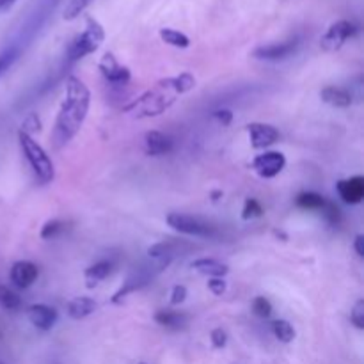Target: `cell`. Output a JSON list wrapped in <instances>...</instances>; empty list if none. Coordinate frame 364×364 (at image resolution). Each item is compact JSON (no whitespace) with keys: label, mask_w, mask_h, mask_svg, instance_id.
Listing matches in <instances>:
<instances>
[{"label":"cell","mask_w":364,"mask_h":364,"mask_svg":"<svg viewBox=\"0 0 364 364\" xmlns=\"http://www.w3.org/2000/svg\"><path fill=\"white\" fill-rule=\"evenodd\" d=\"M91 107V91L78 77L66 78V95L57 112L52 141L55 148L66 146L84 124Z\"/></svg>","instance_id":"cell-1"},{"label":"cell","mask_w":364,"mask_h":364,"mask_svg":"<svg viewBox=\"0 0 364 364\" xmlns=\"http://www.w3.org/2000/svg\"><path fill=\"white\" fill-rule=\"evenodd\" d=\"M196 87V78L191 73H180L176 77L164 78L151 89L142 92L123 107L124 112H134L137 117H155L174 105L178 98Z\"/></svg>","instance_id":"cell-2"},{"label":"cell","mask_w":364,"mask_h":364,"mask_svg":"<svg viewBox=\"0 0 364 364\" xmlns=\"http://www.w3.org/2000/svg\"><path fill=\"white\" fill-rule=\"evenodd\" d=\"M18 142H20L21 153H23L25 160L28 162L39 183H52L53 178H55V166H53L52 159L45 151V148L38 141H34L32 135H27L21 130L18 132Z\"/></svg>","instance_id":"cell-3"},{"label":"cell","mask_w":364,"mask_h":364,"mask_svg":"<svg viewBox=\"0 0 364 364\" xmlns=\"http://www.w3.org/2000/svg\"><path fill=\"white\" fill-rule=\"evenodd\" d=\"M103 39H105V31H103L102 25L92 18H87L84 32H80L68 46L66 64H75L77 60L84 59L85 55H91L102 46Z\"/></svg>","instance_id":"cell-4"},{"label":"cell","mask_w":364,"mask_h":364,"mask_svg":"<svg viewBox=\"0 0 364 364\" xmlns=\"http://www.w3.org/2000/svg\"><path fill=\"white\" fill-rule=\"evenodd\" d=\"M171 262H173V259H169V258L153 259L151 265H142L141 269H137L135 272H132L130 276H128V279L123 283V287H121L119 290L114 294V297H112L114 304H117V302L123 301L127 295L135 294V291H139V290H142L144 287H148V284L151 283V281L155 279L159 274H162L164 270L169 267Z\"/></svg>","instance_id":"cell-5"},{"label":"cell","mask_w":364,"mask_h":364,"mask_svg":"<svg viewBox=\"0 0 364 364\" xmlns=\"http://www.w3.org/2000/svg\"><path fill=\"white\" fill-rule=\"evenodd\" d=\"M167 224L173 228L174 231L187 237H199V238H213L219 235V230L210 220L201 219L196 215H187V213L171 212L167 215Z\"/></svg>","instance_id":"cell-6"},{"label":"cell","mask_w":364,"mask_h":364,"mask_svg":"<svg viewBox=\"0 0 364 364\" xmlns=\"http://www.w3.org/2000/svg\"><path fill=\"white\" fill-rule=\"evenodd\" d=\"M355 34H358V25L354 21L340 20L327 28L326 34L322 36L320 46H322L323 52H338Z\"/></svg>","instance_id":"cell-7"},{"label":"cell","mask_w":364,"mask_h":364,"mask_svg":"<svg viewBox=\"0 0 364 364\" xmlns=\"http://www.w3.org/2000/svg\"><path fill=\"white\" fill-rule=\"evenodd\" d=\"M287 167V156L281 151H265L252 160V169L259 178L272 180Z\"/></svg>","instance_id":"cell-8"},{"label":"cell","mask_w":364,"mask_h":364,"mask_svg":"<svg viewBox=\"0 0 364 364\" xmlns=\"http://www.w3.org/2000/svg\"><path fill=\"white\" fill-rule=\"evenodd\" d=\"M299 45H301V39L291 38L288 41L281 43H272V45H263L252 52V57L259 60H283L287 57L294 55L297 52Z\"/></svg>","instance_id":"cell-9"},{"label":"cell","mask_w":364,"mask_h":364,"mask_svg":"<svg viewBox=\"0 0 364 364\" xmlns=\"http://www.w3.org/2000/svg\"><path fill=\"white\" fill-rule=\"evenodd\" d=\"M98 68L100 71H102L103 78H105L109 84L127 85L128 82L132 80L130 70H128L127 66H123V64L117 63V59L112 53H105V55L102 57V60H100Z\"/></svg>","instance_id":"cell-10"},{"label":"cell","mask_w":364,"mask_h":364,"mask_svg":"<svg viewBox=\"0 0 364 364\" xmlns=\"http://www.w3.org/2000/svg\"><path fill=\"white\" fill-rule=\"evenodd\" d=\"M247 134L251 146L255 149H265L279 141V130L272 124L267 123H251L247 124Z\"/></svg>","instance_id":"cell-11"},{"label":"cell","mask_w":364,"mask_h":364,"mask_svg":"<svg viewBox=\"0 0 364 364\" xmlns=\"http://www.w3.org/2000/svg\"><path fill=\"white\" fill-rule=\"evenodd\" d=\"M38 276H39L38 267H36L32 262H27V259H20V262L13 263L9 272L11 283H13L16 288H20V290L31 288L32 284L36 283V279H38Z\"/></svg>","instance_id":"cell-12"},{"label":"cell","mask_w":364,"mask_h":364,"mask_svg":"<svg viewBox=\"0 0 364 364\" xmlns=\"http://www.w3.org/2000/svg\"><path fill=\"white\" fill-rule=\"evenodd\" d=\"M27 318L36 329L39 331H50L59 320V313L46 304H32L27 309Z\"/></svg>","instance_id":"cell-13"},{"label":"cell","mask_w":364,"mask_h":364,"mask_svg":"<svg viewBox=\"0 0 364 364\" xmlns=\"http://www.w3.org/2000/svg\"><path fill=\"white\" fill-rule=\"evenodd\" d=\"M174 148L173 137L159 130H149L144 135V151L149 156L169 155Z\"/></svg>","instance_id":"cell-14"},{"label":"cell","mask_w":364,"mask_h":364,"mask_svg":"<svg viewBox=\"0 0 364 364\" xmlns=\"http://www.w3.org/2000/svg\"><path fill=\"white\" fill-rule=\"evenodd\" d=\"M336 191L347 205H359L364 199V176H352L347 178V180H340L336 183Z\"/></svg>","instance_id":"cell-15"},{"label":"cell","mask_w":364,"mask_h":364,"mask_svg":"<svg viewBox=\"0 0 364 364\" xmlns=\"http://www.w3.org/2000/svg\"><path fill=\"white\" fill-rule=\"evenodd\" d=\"M320 98L327 105L336 107V109H347L352 105V92L340 85H327L320 91Z\"/></svg>","instance_id":"cell-16"},{"label":"cell","mask_w":364,"mask_h":364,"mask_svg":"<svg viewBox=\"0 0 364 364\" xmlns=\"http://www.w3.org/2000/svg\"><path fill=\"white\" fill-rule=\"evenodd\" d=\"M192 269L198 270L199 274H205L208 277H224L230 272V267L226 263L213 258H199L192 262Z\"/></svg>","instance_id":"cell-17"},{"label":"cell","mask_w":364,"mask_h":364,"mask_svg":"<svg viewBox=\"0 0 364 364\" xmlns=\"http://www.w3.org/2000/svg\"><path fill=\"white\" fill-rule=\"evenodd\" d=\"M98 304L91 297H77L68 304V316L73 320H84L96 311Z\"/></svg>","instance_id":"cell-18"},{"label":"cell","mask_w":364,"mask_h":364,"mask_svg":"<svg viewBox=\"0 0 364 364\" xmlns=\"http://www.w3.org/2000/svg\"><path fill=\"white\" fill-rule=\"evenodd\" d=\"M110 274H112V262H109V259H100V262L92 263L84 272L87 288H95L100 281L107 279Z\"/></svg>","instance_id":"cell-19"},{"label":"cell","mask_w":364,"mask_h":364,"mask_svg":"<svg viewBox=\"0 0 364 364\" xmlns=\"http://www.w3.org/2000/svg\"><path fill=\"white\" fill-rule=\"evenodd\" d=\"M155 322L159 323V326L166 327V329H181V327L187 326L188 322V315H185V313L181 311H169V309H162V311H156L155 313Z\"/></svg>","instance_id":"cell-20"},{"label":"cell","mask_w":364,"mask_h":364,"mask_svg":"<svg viewBox=\"0 0 364 364\" xmlns=\"http://www.w3.org/2000/svg\"><path fill=\"white\" fill-rule=\"evenodd\" d=\"M295 205L302 210H311V212H322L327 205V199L318 192H302L295 199Z\"/></svg>","instance_id":"cell-21"},{"label":"cell","mask_w":364,"mask_h":364,"mask_svg":"<svg viewBox=\"0 0 364 364\" xmlns=\"http://www.w3.org/2000/svg\"><path fill=\"white\" fill-rule=\"evenodd\" d=\"M181 251L180 242H159V244L151 245L148 249V256L151 259H160V258H169L173 259L178 252Z\"/></svg>","instance_id":"cell-22"},{"label":"cell","mask_w":364,"mask_h":364,"mask_svg":"<svg viewBox=\"0 0 364 364\" xmlns=\"http://www.w3.org/2000/svg\"><path fill=\"white\" fill-rule=\"evenodd\" d=\"M160 38H162L164 43H167L171 46H176V48H187L191 45L188 36L180 31H174V28H162L160 31Z\"/></svg>","instance_id":"cell-23"},{"label":"cell","mask_w":364,"mask_h":364,"mask_svg":"<svg viewBox=\"0 0 364 364\" xmlns=\"http://www.w3.org/2000/svg\"><path fill=\"white\" fill-rule=\"evenodd\" d=\"M272 333L283 343H291L295 340V329L288 320H274Z\"/></svg>","instance_id":"cell-24"},{"label":"cell","mask_w":364,"mask_h":364,"mask_svg":"<svg viewBox=\"0 0 364 364\" xmlns=\"http://www.w3.org/2000/svg\"><path fill=\"white\" fill-rule=\"evenodd\" d=\"M21 306V299L16 291L7 287H0V308L6 311H14Z\"/></svg>","instance_id":"cell-25"},{"label":"cell","mask_w":364,"mask_h":364,"mask_svg":"<svg viewBox=\"0 0 364 364\" xmlns=\"http://www.w3.org/2000/svg\"><path fill=\"white\" fill-rule=\"evenodd\" d=\"M91 2L92 0H70V2L66 4V7H64L63 18L66 21H73L75 18L80 16V14L91 6Z\"/></svg>","instance_id":"cell-26"},{"label":"cell","mask_w":364,"mask_h":364,"mask_svg":"<svg viewBox=\"0 0 364 364\" xmlns=\"http://www.w3.org/2000/svg\"><path fill=\"white\" fill-rule=\"evenodd\" d=\"M263 212H265V210H263V206L259 205V201L249 198V199H245L244 208H242V219L244 220L258 219V217L263 215Z\"/></svg>","instance_id":"cell-27"},{"label":"cell","mask_w":364,"mask_h":364,"mask_svg":"<svg viewBox=\"0 0 364 364\" xmlns=\"http://www.w3.org/2000/svg\"><path fill=\"white\" fill-rule=\"evenodd\" d=\"M64 230V223L59 219H53V220H48V223L43 226L41 230V238L43 240H52V238L59 237L60 233H63Z\"/></svg>","instance_id":"cell-28"},{"label":"cell","mask_w":364,"mask_h":364,"mask_svg":"<svg viewBox=\"0 0 364 364\" xmlns=\"http://www.w3.org/2000/svg\"><path fill=\"white\" fill-rule=\"evenodd\" d=\"M16 59H18V48H14V46H9V48L0 52V77H2L11 66H13Z\"/></svg>","instance_id":"cell-29"},{"label":"cell","mask_w":364,"mask_h":364,"mask_svg":"<svg viewBox=\"0 0 364 364\" xmlns=\"http://www.w3.org/2000/svg\"><path fill=\"white\" fill-rule=\"evenodd\" d=\"M252 313L259 318H269L272 315V304H270L269 299L265 297H256L252 301Z\"/></svg>","instance_id":"cell-30"},{"label":"cell","mask_w":364,"mask_h":364,"mask_svg":"<svg viewBox=\"0 0 364 364\" xmlns=\"http://www.w3.org/2000/svg\"><path fill=\"white\" fill-rule=\"evenodd\" d=\"M322 215L326 217L327 223L333 224V226H338V224H340V220H341L340 208H338V206L334 205V203H331V201H327V205L323 206Z\"/></svg>","instance_id":"cell-31"},{"label":"cell","mask_w":364,"mask_h":364,"mask_svg":"<svg viewBox=\"0 0 364 364\" xmlns=\"http://www.w3.org/2000/svg\"><path fill=\"white\" fill-rule=\"evenodd\" d=\"M350 322L354 323L359 331L364 329V301L363 299H359V301L355 302L354 308H352Z\"/></svg>","instance_id":"cell-32"},{"label":"cell","mask_w":364,"mask_h":364,"mask_svg":"<svg viewBox=\"0 0 364 364\" xmlns=\"http://www.w3.org/2000/svg\"><path fill=\"white\" fill-rule=\"evenodd\" d=\"M20 130L25 132L27 135H32L34 132L41 130V121H39V117L36 116V114H31V116L23 121V124H21Z\"/></svg>","instance_id":"cell-33"},{"label":"cell","mask_w":364,"mask_h":364,"mask_svg":"<svg viewBox=\"0 0 364 364\" xmlns=\"http://www.w3.org/2000/svg\"><path fill=\"white\" fill-rule=\"evenodd\" d=\"M208 290L212 291L213 295H217V297H220V295L226 294L228 283L223 277H212V279L208 281Z\"/></svg>","instance_id":"cell-34"},{"label":"cell","mask_w":364,"mask_h":364,"mask_svg":"<svg viewBox=\"0 0 364 364\" xmlns=\"http://www.w3.org/2000/svg\"><path fill=\"white\" fill-rule=\"evenodd\" d=\"M213 119L219 124H223V127H230L231 121H233V112L230 109H217L213 112Z\"/></svg>","instance_id":"cell-35"},{"label":"cell","mask_w":364,"mask_h":364,"mask_svg":"<svg viewBox=\"0 0 364 364\" xmlns=\"http://www.w3.org/2000/svg\"><path fill=\"white\" fill-rule=\"evenodd\" d=\"M185 299H187V288L183 284H176L173 288V291H171V304L178 306L181 302H185Z\"/></svg>","instance_id":"cell-36"},{"label":"cell","mask_w":364,"mask_h":364,"mask_svg":"<svg viewBox=\"0 0 364 364\" xmlns=\"http://www.w3.org/2000/svg\"><path fill=\"white\" fill-rule=\"evenodd\" d=\"M210 340H212V345L215 348H224L228 343V334L223 329H213L212 334H210Z\"/></svg>","instance_id":"cell-37"},{"label":"cell","mask_w":364,"mask_h":364,"mask_svg":"<svg viewBox=\"0 0 364 364\" xmlns=\"http://www.w3.org/2000/svg\"><path fill=\"white\" fill-rule=\"evenodd\" d=\"M363 244H364V237L363 235H358L354 240V249H355V252H358L359 258H363L364 256V245Z\"/></svg>","instance_id":"cell-38"},{"label":"cell","mask_w":364,"mask_h":364,"mask_svg":"<svg viewBox=\"0 0 364 364\" xmlns=\"http://www.w3.org/2000/svg\"><path fill=\"white\" fill-rule=\"evenodd\" d=\"M14 2H16V0H0V11H6V9H9V7L13 6Z\"/></svg>","instance_id":"cell-39"}]
</instances>
